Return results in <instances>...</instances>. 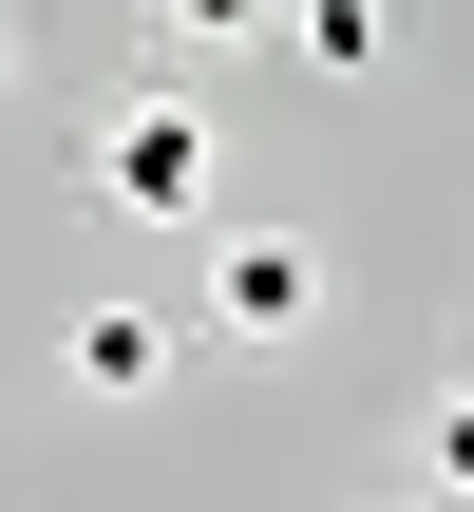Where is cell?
I'll return each instance as SVG.
<instances>
[{
	"label": "cell",
	"instance_id": "2",
	"mask_svg": "<svg viewBox=\"0 0 474 512\" xmlns=\"http://www.w3.org/2000/svg\"><path fill=\"white\" fill-rule=\"evenodd\" d=\"M209 323H228V342H304V323H323V247H304V228H228V247H209Z\"/></svg>",
	"mask_w": 474,
	"mask_h": 512
},
{
	"label": "cell",
	"instance_id": "5",
	"mask_svg": "<svg viewBox=\"0 0 474 512\" xmlns=\"http://www.w3.org/2000/svg\"><path fill=\"white\" fill-rule=\"evenodd\" d=\"M171 38H285V0H152Z\"/></svg>",
	"mask_w": 474,
	"mask_h": 512
},
{
	"label": "cell",
	"instance_id": "3",
	"mask_svg": "<svg viewBox=\"0 0 474 512\" xmlns=\"http://www.w3.org/2000/svg\"><path fill=\"white\" fill-rule=\"evenodd\" d=\"M57 380H76V399H152V380H171V323H152V304H76V323H57Z\"/></svg>",
	"mask_w": 474,
	"mask_h": 512
},
{
	"label": "cell",
	"instance_id": "7",
	"mask_svg": "<svg viewBox=\"0 0 474 512\" xmlns=\"http://www.w3.org/2000/svg\"><path fill=\"white\" fill-rule=\"evenodd\" d=\"M0 95H19V19H0Z\"/></svg>",
	"mask_w": 474,
	"mask_h": 512
},
{
	"label": "cell",
	"instance_id": "8",
	"mask_svg": "<svg viewBox=\"0 0 474 512\" xmlns=\"http://www.w3.org/2000/svg\"><path fill=\"white\" fill-rule=\"evenodd\" d=\"M399 512H418V494H399Z\"/></svg>",
	"mask_w": 474,
	"mask_h": 512
},
{
	"label": "cell",
	"instance_id": "1",
	"mask_svg": "<svg viewBox=\"0 0 474 512\" xmlns=\"http://www.w3.org/2000/svg\"><path fill=\"white\" fill-rule=\"evenodd\" d=\"M95 190H114L133 228L209 209V95H114V114H95Z\"/></svg>",
	"mask_w": 474,
	"mask_h": 512
},
{
	"label": "cell",
	"instance_id": "6",
	"mask_svg": "<svg viewBox=\"0 0 474 512\" xmlns=\"http://www.w3.org/2000/svg\"><path fill=\"white\" fill-rule=\"evenodd\" d=\"M437 475H456V494H474V399H437Z\"/></svg>",
	"mask_w": 474,
	"mask_h": 512
},
{
	"label": "cell",
	"instance_id": "4",
	"mask_svg": "<svg viewBox=\"0 0 474 512\" xmlns=\"http://www.w3.org/2000/svg\"><path fill=\"white\" fill-rule=\"evenodd\" d=\"M285 38H304L323 76H380V57H399V0H285Z\"/></svg>",
	"mask_w": 474,
	"mask_h": 512
}]
</instances>
